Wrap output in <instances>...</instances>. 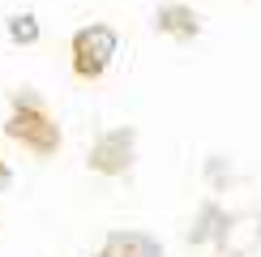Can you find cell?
<instances>
[{
    "mask_svg": "<svg viewBox=\"0 0 261 257\" xmlns=\"http://www.w3.org/2000/svg\"><path fill=\"white\" fill-rule=\"evenodd\" d=\"M9 35H13V43H35V39H39V17H35V13L9 17Z\"/></svg>",
    "mask_w": 261,
    "mask_h": 257,
    "instance_id": "52a82bcc",
    "label": "cell"
},
{
    "mask_svg": "<svg viewBox=\"0 0 261 257\" xmlns=\"http://www.w3.org/2000/svg\"><path fill=\"white\" fill-rule=\"evenodd\" d=\"M5 133L35 155H56L60 150V124L51 120V112L43 107L39 94H13V116L5 120Z\"/></svg>",
    "mask_w": 261,
    "mask_h": 257,
    "instance_id": "6da1fadb",
    "label": "cell"
},
{
    "mask_svg": "<svg viewBox=\"0 0 261 257\" xmlns=\"http://www.w3.org/2000/svg\"><path fill=\"white\" fill-rule=\"evenodd\" d=\"M133 159H137V133L133 128H107L99 142L90 146L86 163H90V171H99V176H124L133 167Z\"/></svg>",
    "mask_w": 261,
    "mask_h": 257,
    "instance_id": "3957f363",
    "label": "cell"
},
{
    "mask_svg": "<svg viewBox=\"0 0 261 257\" xmlns=\"http://www.w3.org/2000/svg\"><path fill=\"white\" fill-rule=\"evenodd\" d=\"M227 227H231V219H227V214L219 210V206H214V201H205V206H201V214H197V223H193V240H210V236H214V240H219V244H227Z\"/></svg>",
    "mask_w": 261,
    "mask_h": 257,
    "instance_id": "8992f818",
    "label": "cell"
},
{
    "mask_svg": "<svg viewBox=\"0 0 261 257\" xmlns=\"http://www.w3.org/2000/svg\"><path fill=\"white\" fill-rule=\"evenodd\" d=\"M99 257H163V244L146 232H112Z\"/></svg>",
    "mask_w": 261,
    "mask_h": 257,
    "instance_id": "277c9868",
    "label": "cell"
},
{
    "mask_svg": "<svg viewBox=\"0 0 261 257\" xmlns=\"http://www.w3.org/2000/svg\"><path fill=\"white\" fill-rule=\"evenodd\" d=\"M154 26L163 30V35L180 39V43L201 35V17H197V9H189V5H163L154 13Z\"/></svg>",
    "mask_w": 261,
    "mask_h": 257,
    "instance_id": "5b68a950",
    "label": "cell"
},
{
    "mask_svg": "<svg viewBox=\"0 0 261 257\" xmlns=\"http://www.w3.org/2000/svg\"><path fill=\"white\" fill-rule=\"evenodd\" d=\"M9 180H13V171H9V163H5V159H0V193L9 189Z\"/></svg>",
    "mask_w": 261,
    "mask_h": 257,
    "instance_id": "ba28073f",
    "label": "cell"
},
{
    "mask_svg": "<svg viewBox=\"0 0 261 257\" xmlns=\"http://www.w3.org/2000/svg\"><path fill=\"white\" fill-rule=\"evenodd\" d=\"M116 30L103 26V21H94V26H82L77 35H73V73H77L82 82H94L107 73V64L116 56Z\"/></svg>",
    "mask_w": 261,
    "mask_h": 257,
    "instance_id": "7a4b0ae2",
    "label": "cell"
}]
</instances>
